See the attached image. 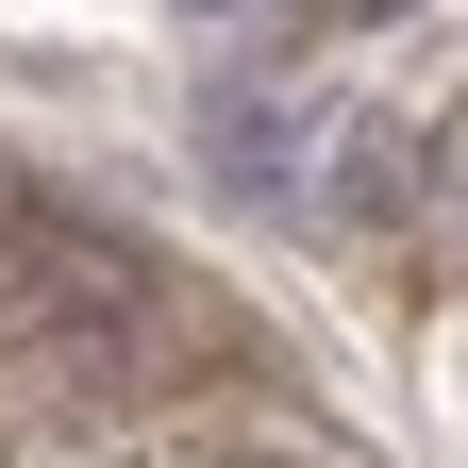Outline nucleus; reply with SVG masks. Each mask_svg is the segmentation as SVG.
Listing matches in <instances>:
<instances>
[{
  "mask_svg": "<svg viewBox=\"0 0 468 468\" xmlns=\"http://www.w3.org/2000/svg\"><path fill=\"white\" fill-rule=\"evenodd\" d=\"M201 151H218V185L284 201V185H302V101H284V84H218L201 101Z\"/></svg>",
  "mask_w": 468,
  "mask_h": 468,
  "instance_id": "obj_1",
  "label": "nucleus"
},
{
  "mask_svg": "<svg viewBox=\"0 0 468 468\" xmlns=\"http://www.w3.org/2000/svg\"><path fill=\"white\" fill-rule=\"evenodd\" d=\"M335 151H351L335 201H351V218H401V134H335Z\"/></svg>",
  "mask_w": 468,
  "mask_h": 468,
  "instance_id": "obj_2",
  "label": "nucleus"
},
{
  "mask_svg": "<svg viewBox=\"0 0 468 468\" xmlns=\"http://www.w3.org/2000/svg\"><path fill=\"white\" fill-rule=\"evenodd\" d=\"M351 17H368V0H351Z\"/></svg>",
  "mask_w": 468,
  "mask_h": 468,
  "instance_id": "obj_3",
  "label": "nucleus"
}]
</instances>
